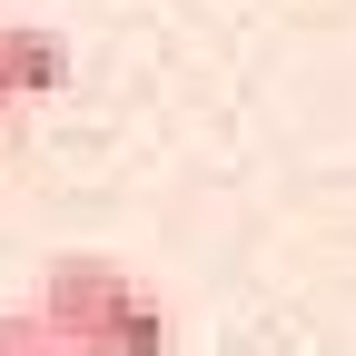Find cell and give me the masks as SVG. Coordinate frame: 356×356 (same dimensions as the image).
I'll list each match as a JSON object with an SVG mask.
<instances>
[{
  "label": "cell",
  "mask_w": 356,
  "mask_h": 356,
  "mask_svg": "<svg viewBox=\"0 0 356 356\" xmlns=\"http://www.w3.org/2000/svg\"><path fill=\"white\" fill-rule=\"evenodd\" d=\"M40 327L60 337V356H168V307L129 277L119 257H50L40 267Z\"/></svg>",
  "instance_id": "cell-1"
},
{
  "label": "cell",
  "mask_w": 356,
  "mask_h": 356,
  "mask_svg": "<svg viewBox=\"0 0 356 356\" xmlns=\"http://www.w3.org/2000/svg\"><path fill=\"white\" fill-rule=\"evenodd\" d=\"M70 89V40L40 20H0V109H40Z\"/></svg>",
  "instance_id": "cell-2"
},
{
  "label": "cell",
  "mask_w": 356,
  "mask_h": 356,
  "mask_svg": "<svg viewBox=\"0 0 356 356\" xmlns=\"http://www.w3.org/2000/svg\"><path fill=\"white\" fill-rule=\"evenodd\" d=\"M0 356H60V337L40 327V307H0Z\"/></svg>",
  "instance_id": "cell-3"
}]
</instances>
